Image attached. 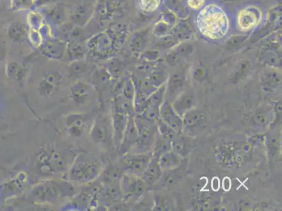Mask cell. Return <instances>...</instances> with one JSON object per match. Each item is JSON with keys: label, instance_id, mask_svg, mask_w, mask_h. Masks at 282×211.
Returning a JSON list of instances; mask_svg holds the SVG:
<instances>
[{"label": "cell", "instance_id": "obj_47", "mask_svg": "<svg viewBox=\"0 0 282 211\" xmlns=\"http://www.w3.org/2000/svg\"><path fill=\"white\" fill-rule=\"evenodd\" d=\"M207 75V69L203 65H198L194 69L192 76L196 82L201 83L204 81Z\"/></svg>", "mask_w": 282, "mask_h": 211}, {"label": "cell", "instance_id": "obj_27", "mask_svg": "<svg viewBox=\"0 0 282 211\" xmlns=\"http://www.w3.org/2000/svg\"><path fill=\"white\" fill-rule=\"evenodd\" d=\"M166 84L157 88L147 99V106H160L166 99Z\"/></svg>", "mask_w": 282, "mask_h": 211}, {"label": "cell", "instance_id": "obj_38", "mask_svg": "<svg viewBox=\"0 0 282 211\" xmlns=\"http://www.w3.org/2000/svg\"><path fill=\"white\" fill-rule=\"evenodd\" d=\"M266 145H267V151L270 153V156L275 157L279 152L280 148V142L276 137H267L265 139Z\"/></svg>", "mask_w": 282, "mask_h": 211}, {"label": "cell", "instance_id": "obj_23", "mask_svg": "<svg viewBox=\"0 0 282 211\" xmlns=\"http://www.w3.org/2000/svg\"><path fill=\"white\" fill-rule=\"evenodd\" d=\"M261 62L264 65L271 68L281 69L282 58L280 54L273 49H267L263 53L261 57Z\"/></svg>", "mask_w": 282, "mask_h": 211}, {"label": "cell", "instance_id": "obj_3", "mask_svg": "<svg viewBox=\"0 0 282 211\" xmlns=\"http://www.w3.org/2000/svg\"><path fill=\"white\" fill-rule=\"evenodd\" d=\"M68 183L56 180H45L38 184L30 191V199L38 203H54L69 196L73 190Z\"/></svg>", "mask_w": 282, "mask_h": 211}, {"label": "cell", "instance_id": "obj_18", "mask_svg": "<svg viewBox=\"0 0 282 211\" xmlns=\"http://www.w3.org/2000/svg\"><path fill=\"white\" fill-rule=\"evenodd\" d=\"M252 68V63L249 59H242L239 60L234 67L230 80L233 83L243 81L248 76Z\"/></svg>", "mask_w": 282, "mask_h": 211}, {"label": "cell", "instance_id": "obj_52", "mask_svg": "<svg viewBox=\"0 0 282 211\" xmlns=\"http://www.w3.org/2000/svg\"><path fill=\"white\" fill-rule=\"evenodd\" d=\"M228 1H233V0H228Z\"/></svg>", "mask_w": 282, "mask_h": 211}, {"label": "cell", "instance_id": "obj_44", "mask_svg": "<svg viewBox=\"0 0 282 211\" xmlns=\"http://www.w3.org/2000/svg\"><path fill=\"white\" fill-rule=\"evenodd\" d=\"M253 121L259 126H265L270 125V116L266 112L259 111L255 113L253 117Z\"/></svg>", "mask_w": 282, "mask_h": 211}, {"label": "cell", "instance_id": "obj_14", "mask_svg": "<svg viewBox=\"0 0 282 211\" xmlns=\"http://www.w3.org/2000/svg\"><path fill=\"white\" fill-rule=\"evenodd\" d=\"M260 84L264 92L272 93L282 84V72L277 68L268 67L260 77Z\"/></svg>", "mask_w": 282, "mask_h": 211}, {"label": "cell", "instance_id": "obj_13", "mask_svg": "<svg viewBox=\"0 0 282 211\" xmlns=\"http://www.w3.org/2000/svg\"><path fill=\"white\" fill-rule=\"evenodd\" d=\"M160 118L164 122L169 126L177 133L183 132V119L173 109L171 103L167 100L159 106Z\"/></svg>", "mask_w": 282, "mask_h": 211}, {"label": "cell", "instance_id": "obj_28", "mask_svg": "<svg viewBox=\"0 0 282 211\" xmlns=\"http://www.w3.org/2000/svg\"><path fill=\"white\" fill-rule=\"evenodd\" d=\"M157 130H158L159 135L162 137L170 142H172L175 136L176 135L177 132H175L169 126L164 122L161 118L157 121Z\"/></svg>", "mask_w": 282, "mask_h": 211}, {"label": "cell", "instance_id": "obj_34", "mask_svg": "<svg viewBox=\"0 0 282 211\" xmlns=\"http://www.w3.org/2000/svg\"><path fill=\"white\" fill-rule=\"evenodd\" d=\"M134 82V81H133ZM135 87L139 89L140 91L148 97L151 95L157 89V87H154V85L150 81L149 78H145L139 81V83H136L134 82Z\"/></svg>", "mask_w": 282, "mask_h": 211}, {"label": "cell", "instance_id": "obj_46", "mask_svg": "<svg viewBox=\"0 0 282 211\" xmlns=\"http://www.w3.org/2000/svg\"><path fill=\"white\" fill-rule=\"evenodd\" d=\"M180 59H181V58H180L178 54H177L173 49H172V51H170V52H169L168 54L166 55L165 62L167 65L173 67L179 63Z\"/></svg>", "mask_w": 282, "mask_h": 211}, {"label": "cell", "instance_id": "obj_7", "mask_svg": "<svg viewBox=\"0 0 282 211\" xmlns=\"http://www.w3.org/2000/svg\"><path fill=\"white\" fill-rule=\"evenodd\" d=\"M152 157L151 151L135 154H124L122 166L126 174L141 177Z\"/></svg>", "mask_w": 282, "mask_h": 211}, {"label": "cell", "instance_id": "obj_42", "mask_svg": "<svg viewBox=\"0 0 282 211\" xmlns=\"http://www.w3.org/2000/svg\"><path fill=\"white\" fill-rule=\"evenodd\" d=\"M160 19L166 23L169 24L170 26L173 27V28H174L175 25L178 23V19H179L176 17V14L170 12L169 9H167V8H166L165 10L162 12Z\"/></svg>", "mask_w": 282, "mask_h": 211}, {"label": "cell", "instance_id": "obj_36", "mask_svg": "<svg viewBox=\"0 0 282 211\" xmlns=\"http://www.w3.org/2000/svg\"><path fill=\"white\" fill-rule=\"evenodd\" d=\"M9 38L13 41H20L23 39L25 30H24L23 25L20 23H14L11 25L9 32Z\"/></svg>", "mask_w": 282, "mask_h": 211}, {"label": "cell", "instance_id": "obj_32", "mask_svg": "<svg viewBox=\"0 0 282 211\" xmlns=\"http://www.w3.org/2000/svg\"><path fill=\"white\" fill-rule=\"evenodd\" d=\"M135 95V85L133 80L129 78L124 81L122 86V97L133 104Z\"/></svg>", "mask_w": 282, "mask_h": 211}, {"label": "cell", "instance_id": "obj_43", "mask_svg": "<svg viewBox=\"0 0 282 211\" xmlns=\"http://www.w3.org/2000/svg\"><path fill=\"white\" fill-rule=\"evenodd\" d=\"M44 79L50 83L51 84H54L56 87H58L61 84L63 81V76L59 72L52 71L47 73L44 77Z\"/></svg>", "mask_w": 282, "mask_h": 211}, {"label": "cell", "instance_id": "obj_35", "mask_svg": "<svg viewBox=\"0 0 282 211\" xmlns=\"http://www.w3.org/2000/svg\"><path fill=\"white\" fill-rule=\"evenodd\" d=\"M142 118L150 122L157 123L160 118L159 107L151 106L146 108L141 114H138Z\"/></svg>", "mask_w": 282, "mask_h": 211}, {"label": "cell", "instance_id": "obj_15", "mask_svg": "<svg viewBox=\"0 0 282 211\" xmlns=\"http://www.w3.org/2000/svg\"><path fill=\"white\" fill-rule=\"evenodd\" d=\"M171 105L175 111L182 118L185 113L197 108V99L193 91L185 89L182 93L173 100Z\"/></svg>", "mask_w": 282, "mask_h": 211}, {"label": "cell", "instance_id": "obj_12", "mask_svg": "<svg viewBox=\"0 0 282 211\" xmlns=\"http://www.w3.org/2000/svg\"><path fill=\"white\" fill-rule=\"evenodd\" d=\"M186 77L182 70H177L171 73L167 81L166 100L170 103L186 89Z\"/></svg>", "mask_w": 282, "mask_h": 211}, {"label": "cell", "instance_id": "obj_22", "mask_svg": "<svg viewBox=\"0 0 282 211\" xmlns=\"http://www.w3.org/2000/svg\"><path fill=\"white\" fill-rule=\"evenodd\" d=\"M171 143L172 142H170V141L162 138L157 132L156 140L152 145V148H151V152H152V156L159 158L163 153L171 150Z\"/></svg>", "mask_w": 282, "mask_h": 211}, {"label": "cell", "instance_id": "obj_25", "mask_svg": "<svg viewBox=\"0 0 282 211\" xmlns=\"http://www.w3.org/2000/svg\"><path fill=\"white\" fill-rule=\"evenodd\" d=\"M169 77V74L165 68H155L151 71L148 78L154 87L158 88L167 84Z\"/></svg>", "mask_w": 282, "mask_h": 211}, {"label": "cell", "instance_id": "obj_16", "mask_svg": "<svg viewBox=\"0 0 282 211\" xmlns=\"http://www.w3.org/2000/svg\"><path fill=\"white\" fill-rule=\"evenodd\" d=\"M135 115L130 116L128 118L127 126L124 130L122 142L119 146V151L122 154H126L131 147L137 143L138 138V128L135 124Z\"/></svg>", "mask_w": 282, "mask_h": 211}, {"label": "cell", "instance_id": "obj_21", "mask_svg": "<svg viewBox=\"0 0 282 211\" xmlns=\"http://www.w3.org/2000/svg\"><path fill=\"white\" fill-rule=\"evenodd\" d=\"M188 136L189 135H186L183 132L177 133L172 141V150L182 158L186 157V155L189 153L188 148L189 146L188 145L187 140Z\"/></svg>", "mask_w": 282, "mask_h": 211}, {"label": "cell", "instance_id": "obj_8", "mask_svg": "<svg viewBox=\"0 0 282 211\" xmlns=\"http://www.w3.org/2000/svg\"><path fill=\"white\" fill-rule=\"evenodd\" d=\"M134 119L138 128L137 143L144 148H152L158 132L157 123L146 121L138 114H135Z\"/></svg>", "mask_w": 282, "mask_h": 211}, {"label": "cell", "instance_id": "obj_2", "mask_svg": "<svg viewBox=\"0 0 282 211\" xmlns=\"http://www.w3.org/2000/svg\"><path fill=\"white\" fill-rule=\"evenodd\" d=\"M100 160L89 154H80L73 160L68 170V180L73 185H83L94 181L103 170Z\"/></svg>", "mask_w": 282, "mask_h": 211}, {"label": "cell", "instance_id": "obj_48", "mask_svg": "<svg viewBox=\"0 0 282 211\" xmlns=\"http://www.w3.org/2000/svg\"><path fill=\"white\" fill-rule=\"evenodd\" d=\"M142 58L146 62H155L160 58V54L158 51L150 50L144 52L142 54Z\"/></svg>", "mask_w": 282, "mask_h": 211}, {"label": "cell", "instance_id": "obj_4", "mask_svg": "<svg viewBox=\"0 0 282 211\" xmlns=\"http://www.w3.org/2000/svg\"><path fill=\"white\" fill-rule=\"evenodd\" d=\"M263 13L256 5H248L239 11L237 16V26L242 33L251 31L262 23Z\"/></svg>", "mask_w": 282, "mask_h": 211}, {"label": "cell", "instance_id": "obj_45", "mask_svg": "<svg viewBox=\"0 0 282 211\" xmlns=\"http://www.w3.org/2000/svg\"><path fill=\"white\" fill-rule=\"evenodd\" d=\"M273 108L275 113V121L271 124V126L275 128L277 126H280L282 123V101L279 100L275 102Z\"/></svg>", "mask_w": 282, "mask_h": 211}, {"label": "cell", "instance_id": "obj_1", "mask_svg": "<svg viewBox=\"0 0 282 211\" xmlns=\"http://www.w3.org/2000/svg\"><path fill=\"white\" fill-rule=\"evenodd\" d=\"M195 25L202 36L211 41H219L229 33V19L222 7L211 3L199 10Z\"/></svg>", "mask_w": 282, "mask_h": 211}, {"label": "cell", "instance_id": "obj_11", "mask_svg": "<svg viewBox=\"0 0 282 211\" xmlns=\"http://www.w3.org/2000/svg\"><path fill=\"white\" fill-rule=\"evenodd\" d=\"M88 117L82 113H72L65 118L68 134L73 138H81L85 135L87 129Z\"/></svg>", "mask_w": 282, "mask_h": 211}, {"label": "cell", "instance_id": "obj_19", "mask_svg": "<svg viewBox=\"0 0 282 211\" xmlns=\"http://www.w3.org/2000/svg\"><path fill=\"white\" fill-rule=\"evenodd\" d=\"M183 158L173 150L167 151L159 158V164L163 172L173 170L181 166Z\"/></svg>", "mask_w": 282, "mask_h": 211}, {"label": "cell", "instance_id": "obj_9", "mask_svg": "<svg viewBox=\"0 0 282 211\" xmlns=\"http://www.w3.org/2000/svg\"><path fill=\"white\" fill-rule=\"evenodd\" d=\"M129 117L130 116L124 111L117 98L113 105L111 119L113 130V142L118 147L120 146L122 142Z\"/></svg>", "mask_w": 282, "mask_h": 211}, {"label": "cell", "instance_id": "obj_26", "mask_svg": "<svg viewBox=\"0 0 282 211\" xmlns=\"http://www.w3.org/2000/svg\"><path fill=\"white\" fill-rule=\"evenodd\" d=\"M186 4L183 0H167L166 8L176 14L178 19H185L188 17Z\"/></svg>", "mask_w": 282, "mask_h": 211}, {"label": "cell", "instance_id": "obj_33", "mask_svg": "<svg viewBox=\"0 0 282 211\" xmlns=\"http://www.w3.org/2000/svg\"><path fill=\"white\" fill-rule=\"evenodd\" d=\"M140 9L147 13L155 12L162 5V0H138Z\"/></svg>", "mask_w": 282, "mask_h": 211}, {"label": "cell", "instance_id": "obj_37", "mask_svg": "<svg viewBox=\"0 0 282 211\" xmlns=\"http://www.w3.org/2000/svg\"><path fill=\"white\" fill-rule=\"evenodd\" d=\"M248 36L246 34L234 35L227 40L226 47L228 50L235 49L241 46L248 39Z\"/></svg>", "mask_w": 282, "mask_h": 211}, {"label": "cell", "instance_id": "obj_10", "mask_svg": "<svg viewBox=\"0 0 282 211\" xmlns=\"http://www.w3.org/2000/svg\"><path fill=\"white\" fill-rule=\"evenodd\" d=\"M182 119L183 132L189 137L198 133L206 125V118L203 113L196 108L185 113Z\"/></svg>", "mask_w": 282, "mask_h": 211}, {"label": "cell", "instance_id": "obj_49", "mask_svg": "<svg viewBox=\"0 0 282 211\" xmlns=\"http://www.w3.org/2000/svg\"><path fill=\"white\" fill-rule=\"evenodd\" d=\"M154 211H168L169 210V203L163 196L157 198L156 200L155 206L153 208Z\"/></svg>", "mask_w": 282, "mask_h": 211}, {"label": "cell", "instance_id": "obj_6", "mask_svg": "<svg viewBox=\"0 0 282 211\" xmlns=\"http://www.w3.org/2000/svg\"><path fill=\"white\" fill-rule=\"evenodd\" d=\"M89 137L95 145H103L113 141L112 119L103 116L97 118L89 131Z\"/></svg>", "mask_w": 282, "mask_h": 211}, {"label": "cell", "instance_id": "obj_29", "mask_svg": "<svg viewBox=\"0 0 282 211\" xmlns=\"http://www.w3.org/2000/svg\"><path fill=\"white\" fill-rule=\"evenodd\" d=\"M58 87H56L54 84H51L50 83L46 81L44 78L39 81L38 85V93L41 97H49L53 95Z\"/></svg>", "mask_w": 282, "mask_h": 211}, {"label": "cell", "instance_id": "obj_17", "mask_svg": "<svg viewBox=\"0 0 282 211\" xmlns=\"http://www.w3.org/2000/svg\"><path fill=\"white\" fill-rule=\"evenodd\" d=\"M162 174L163 171L159 166V158L152 156L142 175L141 179L146 182V185L152 189L153 187L156 186L158 183Z\"/></svg>", "mask_w": 282, "mask_h": 211}, {"label": "cell", "instance_id": "obj_24", "mask_svg": "<svg viewBox=\"0 0 282 211\" xmlns=\"http://www.w3.org/2000/svg\"><path fill=\"white\" fill-rule=\"evenodd\" d=\"M177 169L178 168L173 170L163 172L160 180L156 186L159 185L162 188L167 189L176 185L177 182L180 180V173H178Z\"/></svg>", "mask_w": 282, "mask_h": 211}, {"label": "cell", "instance_id": "obj_40", "mask_svg": "<svg viewBox=\"0 0 282 211\" xmlns=\"http://www.w3.org/2000/svg\"><path fill=\"white\" fill-rule=\"evenodd\" d=\"M68 54L73 61L82 60L85 54L84 48L77 44H71L68 47Z\"/></svg>", "mask_w": 282, "mask_h": 211}, {"label": "cell", "instance_id": "obj_39", "mask_svg": "<svg viewBox=\"0 0 282 211\" xmlns=\"http://www.w3.org/2000/svg\"><path fill=\"white\" fill-rule=\"evenodd\" d=\"M87 64L81 60L73 61L69 65V70L71 75L73 76H79L86 71Z\"/></svg>", "mask_w": 282, "mask_h": 211}, {"label": "cell", "instance_id": "obj_51", "mask_svg": "<svg viewBox=\"0 0 282 211\" xmlns=\"http://www.w3.org/2000/svg\"><path fill=\"white\" fill-rule=\"evenodd\" d=\"M4 54H5V51L2 47H0V59L4 57Z\"/></svg>", "mask_w": 282, "mask_h": 211}, {"label": "cell", "instance_id": "obj_41", "mask_svg": "<svg viewBox=\"0 0 282 211\" xmlns=\"http://www.w3.org/2000/svg\"><path fill=\"white\" fill-rule=\"evenodd\" d=\"M145 44H146V41L143 35H138L131 43V51L133 53H140L144 49Z\"/></svg>", "mask_w": 282, "mask_h": 211}, {"label": "cell", "instance_id": "obj_30", "mask_svg": "<svg viewBox=\"0 0 282 211\" xmlns=\"http://www.w3.org/2000/svg\"><path fill=\"white\" fill-rule=\"evenodd\" d=\"M173 27L170 26L169 24L166 23L160 19L157 23L154 24L152 33L158 38H162V37L170 34V33L173 31Z\"/></svg>", "mask_w": 282, "mask_h": 211}, {"label": "cell", "instance_id": "obj_50", "mask_svg": "<svg viewBox=\"0 0 282 211\" xmlns=\"http://www.w3.org/2000/svg\"><path fill=\"white\" fill-rule=\"evenodd\" d=\"M186 4L189 9L199 11L206 5V0H186Z\"/></svg>", "mask_w": 282, "mask_h": 211}, {"label": "cell", "instance_id": "obj_5", "mask_svg": "<svg viewBox=\"0 0 282 211\" xmlns=\"http://www.w3.org/2000/svg\"><path fill=\"white\" fill-rule=\"evenodd\" d=\"M121 189L123 197L126 199L138 200L147 191L152 190L141 177L124 174L120 179Z\"/></svg>", "mask_w": 282, "mask_h": 211}, {"label": "cell", "instance_id": "obj_20", "mask_svg": "<svg viewBox=\"0 0 282 211\" xmlns=\"http://www.w3.org/2000/svg\"><path fill=\"white\" fill-rule=\"evenodd\" d=\"M90 92L91 87L89 84L77 81L71 88V100L77 105L84 104Z\"/></svg>", "mask_w": 282, "mask_h": 211}, {"label": "cell", "instance_id": "obj_31", "mask_svg": "<svg viewBox=\"0 0 282 211\" xmlns=\"http://www.w3.org/2000/svg\"><path fill=\"white\" fill-rule=\"evenodd\" d=\"M173 49L178 54L180 58H187L192 55L194 51V47L191 43L188 42H180L173 48Z\"/></svg>", "mask_w": 282, "mask_h": 211}]
</instances>
